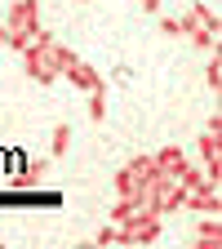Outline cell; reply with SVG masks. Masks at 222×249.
I'll return each instance as SVG.
<instances>
[{
  "label": "cell",
  "mask_w": 222,
  "mask_h": 249,
  "mask_svg": "<svg viewBox=\"0 0 222 249\" xmlns=\"http://www.w3.org/2000/svg\"><path fill=\"white\" fill-rule=\"evenodd\" d=\"M160 178H165V174H160V165H155V156H134L129 165L116 169V196H129V200L142 209V196H147Z\"/></svg>",
  "instance_id": "cell-1"
},
{
  "label": "cell",
  "mask_w": 222,
  "mask_h": 249,
  "mask_svg": "<svg viewBox=\"0 0 222 249\" xmlns=\"http://www.w3.org/2000/svg\"><path fill=\"white\" fill-rule=\"evenodd\" d=\"M5 27H9V49L22 53L31 45V36H36V27H40V5H36V0H14Z\"/></svg>",
  "instance_id": "cell-2"
},
{
  "label": "cell",
  "mask_w": 222,
  "mask_h": 249,
  "mask_svg": "<svg viewBox=\"0 0 222 249\" xmlns=\"http://www.w3.org/2000/svg\"><path fill=\"white\" fill-rule=\"evenodd\" d=\"M165 231V218H155V213H134V218H124V223H116V240L120 245H155Z\"/></svg>",
  "instance_id": "cell-3"
},
{
  "label": "cell",
  "mask_w": 222,
  "mask_h": 249,
  "mask_svg": "<svg viewBox=\"0 0 222 249\" xmlns=\"http://www.w3.org/2000/svg\"><path fill=\"white\" fill-rule=\"evenodd\" d=\"M62 80H71V85H76L80 93H98V89H107V76H102V71H93L85 58H76L71 67L62 71Z\"/></svg>",
  "instance_id": "cell-4"
},
{
  "label": "cell",
  "mask_w": 222,
  "mask_h": 249,
  "mask_svg": "<svg viewBox=\"0 0 222 249\" xmlns=\"http://www.w3.org/2000/svg\"><path fill=\"white\" fill-rule=\"evenodd\" d=\"M22 71H27L31 80H36V85H53V80H58L40 45H27V49H22Z\"/></svg>",
  "instance_id": "cell-5"
},
{
  "label": "cell",
  "mask_w": 222,
  "mask_h": 249,
  "mask_svg": "<svg viewBox=\"0 0 222 249\" xmlns=\"http://www.w3.org/2000/svg\"><path fill=\"white\" fill-rule=\"evenodd\" d=\"M182 209H191V213H218L222 205H218V182H205V187H191L187 192V200H182Z\"/></svg>",
  "instance_id": "cell-6"
},
{
  "label": "cell",
  "mask_w": 222,
  "mask_h": 249,
  "mask_svg": "<svg viewBox=\"0 0 222 249\" xmlns=\"http://www.w3.org/2000/svg\"><path fill=\"white\" fill-rule=\"evenodd\" d=\"M218 129H222V120L209 116V129H205V138H200V156H205V174H209V178L222 174V165H218Z\"/></svg>",
  "instance_id": "cell-7"
},
{
  "label": "cell",
  "mask_w": 222,
  "mask_h": 249,
  "mask_svg": "<svg viewBox=\"0 0 222 249\" xmlns=\"http://www.w3.org/2000/svg\"><path fill=\"white\" fill-rule=\"evenodd\" d=\"M40 49H45V58H49V67H53V76H62V71H67L71 62H76V53H71L67 45H58V40H49V45H40Z\"/></svg>",
  "instance_id": "cell-8"
},
{
  "label": "cell",
  "mask_w": 222,
  "mask_h": 249,
  "mask_svg": "<svg viewBox=\"0 0 222 249\" xmlns=\"http://www.w3.org/2000/svg\"><path fill=\"white\" fill-rule=\"evenodd\" d=\"M155 165H160V174H169V178H173V174L187 165V156H182V147H173V142H169V147L155 151Z\"/></svg>",
  "instance_id": "cell-9"
},
{
  "label": "cell",
  "mask_w": 222,
  "mask_h": 249,
  "mask_svg": "<svg viewBox=\"0 0 222 249\" xmlns=\"http://www.w3.org/2000/svg\"><path fill=\"white\" fill-rule=\"evenodd\" d=\"M218 236H222V227H218V213H205V223H200V231H196V245L213 249V245H218Z\"/></svg>",
  "instance_id": "cell-10"
},
{
  "label": "cell",
  "mask_w": 222,
  "mask_h": 249,
  "mask_svg": "<svg viewBox=\"0 0 222 249\" xmlns=\"http://www.w3.org/2000/svg\"><path fill=\"white\" fill-rule=\"evenodd\" d=\"M45 169H49L45 160H31L27 174H18V178H9V182H14V187H40V182H45Z\"/></svg>",
  "instance_id": "cell-11"
},
{
  "label": "cell",
  "mask_w": 222,
  "mask_h": 249,
  "mask_svg": "<svg viewBox=\"0 0 222 249\" xmlns=\"http://www.w3.org/2000/svg\"><path fill=\"white\" fill-rule=\"evenodd\" d=\"M85 111H89V120H93V124H98V120H107V89L89 93V107H85Z\"/></svg>",
  "instance_id": "cell-12"
},
{
  "label": "cell",
  "mask_w": 222,
  "mask_h": 249,
  "mask_svg": "<svg viewBox=\"0 0 222 249\" xmlns=\"http://www.w3.org/2000/svg\"><path fill=\"white\" fill-rule=\"evenodd\" d=\"M67 147H71V124L62 120L58 129H53V142H49V151H53V156H67Z\"/></svg>",
  "instance_id": "cell-13"
},
{
  "label": "cell",
  "mask_w": 222,
  "mask_h": 249,
  "mask_svg": "<svg viewBox=\"0 0 222 249\" xmlns=\"http://www.w3.org/2000/svg\"><path fill=\"white\" fill-rule=\"evenodd\" d=\"M134 213H138V205H134L129 196H120V200L111 205V223H124V218H134Z\"/></svg>",
  "instance_id": "cell-14"
},
{
  "label": "cell",
  "mask_w": 222,
  "mask_h": 249,
  "mask_svg": "<svg viewBox=\"0 0 222 249\" xmlns=\"http://www.w3.org/2000/svg\"><path fill=\"white\" fill-rule=\"evenodd\" d=\"M205 85H209V89L222 85V62H218V58H209V67H205Z\"/></svg>",
  "instance_id": "cell-15"
},
{
  "label": "cell",
  "mask_w": 222,
  "mask_h": 249,
  "mask_svg": "<svg viewBox=\"0 0 222 249\" xmlns=\"http://www.w3.org/2000/svg\"><path fill=\"white\" fill-rule=\"evenodd\" d=\"M160 36H182V27H178V18H165V14H160Z\"/></svg>",
  "instance_id": "cell-16"
},
{
  "label": "cell",
  "mask_w": 222,
  "mask_h": 249,
  "mask_svg": "<svg viewBox=\"0 0 222 249\" xmlns=\"http://www.w3.org/2000/svg\"><path fill=\"white\" fill-rule=\"evenodd\" d=\"M93 240H98V245H116V223H111V227H102Z\"/></svg>",
  "instance_id": "cell-17"
},
{
  "label": "cell",
  "mask_w": 222,
  "mask_h": 249,
  "mask_svg": "<svg viewBox=\"0 0 222 249\" xmlns=\"http://www.w3.org/2000/svg\"><path fill=\"white\" fill-rule=\"evenodd\" d=\"M138 5H142L147 14H160V5H165V0H138Z\"/></svg>",
  "instance_id": "cell-18"
},
{
  "label": "cell",
  "mask_w": 222,
  "mask_h": 249,
  "mask_svg": "<svg viewBox=\"0 0 222 249\" xmlns=\"http://www.w3.org/2000/svg\"><path fill=\"white\" fill-rule=\"evenodd\" d=\"M0 45H9V27L5 22H0Z\"/></svg>",
  "instance_id": "cell-19"
},
{
  "label": "cell",
  "mask_w": 222,
  "mask_h": 249,
  "mask_svg": "<svg viewBox=\"0 0 222 249\" xmlns=\"http://www.w3.org/2000/svg\"><path fill=\"white\" fill-rule=\"evenodd\" d=\"M76 5H89V0H76Z\"/></svg>",
  "instance_id": "cell-20"
}]
</instances>
